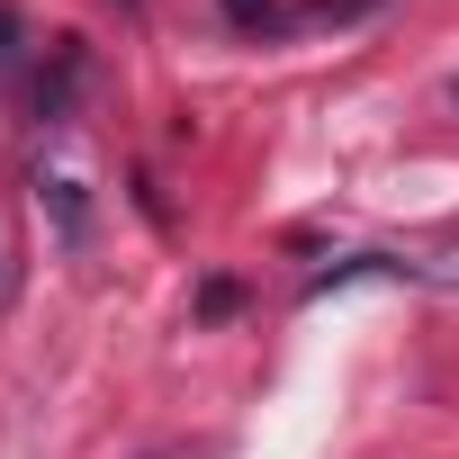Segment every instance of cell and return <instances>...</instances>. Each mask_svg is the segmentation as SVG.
<instances>
[{"label": "cell", "mask_w": 459, "mask_h": 459, "mask_svg": "<svg viewBox=\"0 0 459 459\" xmlns=\"http://www.w3.org/2000/svg\"><path fill=\"white\" fill-rule=\"evenodd\" d=\"M82 82H91V55H82V37H55V55H46V73H37V91H28V117H37V126H73V100H82Z\"/></svg>", "instance_id": "6da1fadb"}, {"label": "cell", "mask_w": 459, "mask_h": 459, "mask_svg": "<svg viewBox=\"0 0 459 459\" xmlns=\"http://www.w3.org/2000/svg\"><path fill=\"white\" fill-rule=\"evenodd\" d=\"M450 108H459V73H450Z\"/></svg>", "instance_id": "8992f818"}, {"label": "cell", "mask_w": 459, "mask_h": 459, "mask_svg": "<svg viewBox=\"0 0 459 459\" xmlns=\"http://www.w3.org/2000/svg\"><path fill=\"white\" fill-rule=\"evenodd\" d=\"M37 198L55 207V235H64V244H82V235H91V207H82V180H73V171L37 180Z\"/></svg>", "instance_id": "7a4b0ae2"}, {"label": "cell", "mask_w": 459, "mask_h": 459, "mask_svg": "<svg viewBox=\"0 0 459 459\" xmlns=\"http://www.w3.org/2000/svg\"><path fill=\"white\" fill-rule=\"evenodd\" d=\"M10 64H19V10H0V82H10Z\"/></svg>", "instance_id": "5b68a950"}, {"label": "cell", "mask_w": 459, "mask_h": 459, "mask_svg": "<svg viewBox=\"0 0 459 459\" xmlns=\"http://www.w3.org/2000/svg\"><path fill=\"white\" fill-rule=\"evenodd\" d=\"M396 262H405L414 289H459V235H441V244H423V253H396Z\"/></svg>", "instance_id": "3957f363"}, {"label": "cell", "mask_w": 459, "mask_h": 459, "mask_svg": "<svg viewBox=\"0 0 459 459\" xmlns=\"http://www.w3.org/2000/svg\"><path fill=\"white\" fill-rule=\"evenodd\" d=\"M225 19H235V28H280L271 0H225Z\"/></svg>", "instance_id": "277c9868"}, {"label": "cell", "mask_w": 459, "mask_h": 459, "mask_svg": "<svg viewBox=\"0 0 459 459\" xmlns=\"http://www.w3.org/2000/svg\"><path fill=\"white\" fill-rule=\"evenodd\" d=\"M126 10H135V0H126Z\"/></svg>", "instance_id": "52a82bcc"}]
</instances>
